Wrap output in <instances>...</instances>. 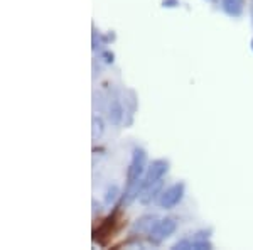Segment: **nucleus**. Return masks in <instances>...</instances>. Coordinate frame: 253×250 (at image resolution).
<instances>
[{
  "label": "nucleus",
  "mask_w": 253,
  "mask_h": 250,
  "mask_svg": "<svg viewBox=\"0 0 253 250\" xmlns=\"http://www.w3.org/2000/svg\"><path fill=\"white\" fill-rule=\"evenodd\" d=\"M252 17H253V2H252Z\"/></svg>",
  "instance_id": "obj_16"
},
{
  "label": "nucleus",
  "mask_w": 253,
  "mask_h": 250,
  "mask_svg": "<svg viewBox=\"0 0 253 250\" xmlns=\"http://www.w3.org/2000/svg\"><path fill=\"white\" fill-rule=\"evenodd\" d=\"M210 233H211V230H201V232L196 233L193 240H208L210 239Z\"/></svg>",
  "instance_id": "obj_13"
},
{
  "label": "nucleus",
  "mask_w": 253,
  "mask_h": 250,
  "mask_svg": "<svg viewBox=\"0 0 253 250\" xmlns=\"http://www.w3.org/2000/svg\"><path fill=\"white\" fill-rule=\"evenodd\" d=\"M162 5L169 7V9H172V7H177L179 5V0H164V2H162Z\"/></svg>",
  "instance_id": "obj_14"
},
{
  "label": "nucleus",
  "mask_w": 253,
  "mask_h": 250,
  "mask_svg": "<svg viewBox=\"0 0 253 250\" xmlns=\"http://www.w3.org/2000/svg\"><path fill=\"white\" fill-rule=\"evenodd\" d=\"M252 49H253V41H252Z\"/></svg>",
  "instance_id": "obj_17"
},
{
  "label": "nucleus",
  "mask_w": 253,
  "mask_h": 250,
  "mask_svg": "<svg viewBox=\"0 0 253 250\" xmlns=\"http://www.w3.org/2000/svg\"><path fill=\"white\" fill-rule=\"evenodd\" d=\"M245 0H221V9L231 17H238L243 12Z\"/></svg>",
  "instance_id": "obj_8"
},
{
  "label": "nucleus",
  "mask_w": 253,
  "mask_h": 250,
  "mask_svg": "<svg viewBox=\"0 0 253 250\" xmlns=\"http://www.w3.org/2000/svg\"><path fill=\"white\" fill-rule=\"evenodd\" d=\"M145 162H147V154L142 147H135L132 155V162L126 171V191H125V203H130L133 198H137L140 195V181L142 176L145 173Z\"/></svg>",
  "instance_id": "obj_1"
},
{
  "label": "nucleus",
  "mask_w": 253,
  "mask_h": 250,
  "mask_svg": "<svg viewBox=\"0 0 253 250\" xmlns=\"http://www.w3.org/2000/svg\"><path fill=\"white\" fill-rule=\"evenodd\" d=\"M175 228H177V221L174 218H164V220L157 221L152 230L149 232V242L154 245L162 244L166 239H169V237L172 235L175 232Z\"/></svg>",
  "instance_id": "obj_2"
},
{
  "label": "nucleus",
  "mask_w": 253,
  "mask_h": 250,
  "mask_svg": "<svg viewBox=\"0 0 253 250\" xmlns=\"http://www.w3.org/2000/svg\"><path fill=\"white\" fill-rule=\"evenodd\" d=\"M182 196H184V183H177L174 184V186L167 188V190L161 195V200H159V203H161L162 208H174L175 204L181 203Z\"/></svg>",
  "instance_id": "obj_4"
},
{
  "label": "nucleus",
  "mask_w": 253,
  "mask_h": 250,
  "mask_svg": "<svg viewBox=\"0 0 253 250\" xmlns=\"http://www.w3.org/2000/svg\"><path fill=\"white\" fill-rule=\"evenodd\" d=\"M118 198V188L117 186H110L107 190V195H105V203L107 204H113Z\"/></svg>",
  "instance_id": "obj_9"
},
{
  "label": "nucleus",
  "mask_w": 253,
  "mask_h": 250,
  "mask_svg": "<svg viewBox=\"0 0 253 250\" xmlns=\"http://www.w3.org/2000/svg\"><path fill=\"white\" fill-rule=\"evenodd\" d=\"M174 250H189V249H193V240H189V239H182V240H179L177 244H174Z\"/></svg>",
  "instance_id": "obj_12"
},
{
  "label": "nucleus",
  "mask_w": 253,
  "mask_h": 250,
  "mask_svg": "<svg viewBox=\"0 0 253 250\" xmlns=\"http://www.w3.org/2000/svg\"><path fill=\"white\" fill-rule=\"evenodd\" d=\"M101 56H103V58H105V61H107V63H113V54H112V52L105 51Z\"/></svg>",
  "instance_id": "obj_15"
},
{
  "label": "nucleus",
  "mask_w": 253,
  "mask_h": 250,
  "mask_svg": "<svg viewBox=\"0 0 253 250\" xmlns=\"http://www.w3.org/2000/svg\"><path fill=\"white\" fill-rule=\"evenodd\" d=\"M167 169H169V162L164 161V159H157V161L150 162V166L147 167V171H145L144 179L140 181V191L144 190L145 186H149V184L161 181V179L164 178V174L167 173Z\"/></svg>",
  "instance_id": "obj_3"
},
{
  "label": "nucleus",
  "mask_w": 253,
  "mask_h": 250,
  "mask_svg": "<svg viewBox=\"0 0 253 250\" xmlns=\"http://www.w3.org/2000/svg\"><path fill=\"white\" fill-rule=\"evenodd\" d=\"M193 249L196 250H210L213 249L210 240H193Z\"/></svg>",
  "instance_id": "obj_11"
},
{
  "label": "nucleus",
  "mask_w": 253,
  "mask_h": 250,
  "mask_svg": "<svg viewBox=\"0 0 253 250\" xmlns=\"http://www.w3.org/2000/svg\"><path fill=\"white\" fill-rule=\"evenodd\" d=\"M161 190H162V179L157 183H152V184H149V186H145L144 190L140 191V195H138V200H140L142 204L152 203L154 200H156V196L161 193Z\"/></svg>",
  "instance_id": "obj_6"
},
{
  "label": "nucleus",
  "mask_w": 253,
  "mask_h": 250,
  "mask_svg": "<svg viewBox=\"0 0 253 250\" xmlns=\"http://www.w3.org/2000/svg\"><path fill=\"white\" fill-rule=\"evenodd\" d=\"M103 134V122L100 117H93V139H98Z\"/></svg>",
  "instance_id": "obj_10"
},
{
  "label": "nucleus",
  "mask_w": 253,
  "mask_h": 250,
  "mask_svg": "<svg viewBox=\"0 0 253 250\" xmlns=\"http://www.w3.org/2000/svg\"><path fill=\"white\" fill-rule=\"evenodd\" d=\"M156 216L154 215H145L142 216V218H138L135 221V225L132 227V232L133 233H149L150 230L154 228V225H156Z\"/></svg>",
  "instance_id": "obj_7"
},
{
  "label": "nucleus",
  "mask_w": 253,
  "mask_h": 250,
  "mask_svg": "<svg viewBox=\"0 0 253 250\" xmlns=\"http://www.w3.org/2000/svg\"><path fill=\"white\" fill-rule=\"evenodd\" d=\"M107 112H108V120L112 122L113 125H118L124 118V106H122V101L118 100L117 97H110L108 98V105H107Z\"/></svg>",
  "instance_id": "obj_5"
}]
</instances>
